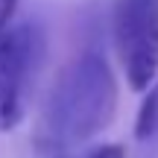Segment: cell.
I'll return each instance as SVG.
<instances>
[{"label":"cell","mask_w":158,"mask_h":158,"mask_svg":"<svg viewBox=\"0 0 158 158\" xmlns=\"http://www.w3.org/2000/svg\"><path fill=\"white\" fill-rule=\"evenodd\" d=\"M117 76L100 53L76 56L41 102L32 141L44 155H64L106 132L117 111Z\"/></svg>","instance_id":"1"},{"label":"cell","mask_w":158,"mask_h":158,"mask_svg":"<svg viewBox=\"0 0 158 158\" xmlns=\"http://www.w3.org/2000/svg\"><path fill=\"white\" fill-rule=\"evenodd\" d=\"M111 32L126 85L147 91L158 76V0H117Z\"/></svg>","instance_id":"3"},{"label":"cell","mask_w":158,"mask_h":158,"mask_svg":"<svg viewBox=\"0 0 158 158\" xmlns=\"http://www.w3.org/2000/svg\"><path fill=\"white\" fill-rule=\"evenodd\" d=\"M158 135V82H152L147 88V97H143L141 108H138L135 117V138L138 141H152Z\"/></svg>","instance_id":"4"},{"label":"cell","mask_w":158,"mask_h":158,"mask_svg":"<svg viewBox=\"0 0 158 158\" xmlns=\"http://www.w3.org/2000/svg\"><path fill=\"white\" fill-rule=\"evenodd\" d=\"M44 50L38 23H6L0 29V132H12L23 120Z\"/></svg>","instance_id":"2"},{"label":"cell","mask_w":158,"mask_h":158,"mask_svg":"<svg viewBox=\"0 0 158 158\" xmlns=\"http://www.w3.org/2000/svg\"><path fill=\"white\" fill-rule=\"evenodd\" d=\"M59 158H126V152H123V147H117V143H102V147L79 149V152H64Z\"/></svg>","instance_id":"5"},{"label":"cell","mask_w":158,"mask_h":158,"mask_svg":"<svg viewBox=\"0 0 158 158\" xmlns=\"http://www.w3.org/2000/svg\"><path fill=\"white\" fill-rule=\"evenodd\" d=\"M15 3L18 0H0V29L6 23H12V12H15Z\"/></svg>","instance_id":"6"}]
</instances>
